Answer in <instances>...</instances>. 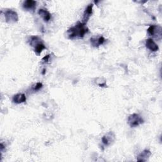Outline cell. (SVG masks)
Returning a JSON list of instances; mask_svg holds the SVG:
<instances>
[{
  "instance_id": "1",
  "label": "cell",
  "mask_w": 162,
  "mask_h": 162,
  "mask_svg": "<svg viewBox=\"0 0 162 162\" xmlns=\"http://www.w3.org/2000/svg\"><path fill=\"white\" fill-rule=\"evenodd\" d=\"M89 29L83 22H77V24L67 30V35L70 39H82L88 32Z\"/></svg>"
},
{
  "instance_id": "2",
  "label": "cell",
  "mask_w": 162,
  "mask_h": 162,
  "mask_svg": "<svg viewBox=\"0 0 162 162\" xmlns=\"http://www.w3.org/2000/svg\"><path fill=\"white\" fill-rule=\"evenodd\" d=\"M29 43L31 46L34 48V52L39 56L43 50L46 49V46L42 40L38 36H31L30 37Z\"/></svg>"
},
{
  "instance_id": "3",
  "label": "cell",
  "mask_w": 162,
  "mask_h": 162,
  "mask_svg": "<svg viewBox=\"0 0 162 162\" xmlns=\"http://www.w3.org/2000/svg\"><path fill=\"white\" fill-rule=\"evenodd\" d=\"M128 124L131 127H136L144 123L143 118L137 113H133L128 117Z\"/></svg>"
},
{
  "instance_id": "4",
  "label": "cell",
  "mask_w": 162,
  "mask_h": 162,
  "mask_svg": "<svg viewBox=\"0 0 162 162\" xmlns=\"http://www.w3.org/2000/svg\"><path fill=\"white\" fill-rule=\"evenodd\" d=\"M5 20L8 24H14L19 20V16L16 12L8 10L5 12Z\"/></svg>"
},
{
  "instance_id": "5",
  "label": "cell",
  "mask_w": 162,
  "mask_h": 162,
  "mask_svg": "<svg viewBox=\"0 0 162 162\" xmlns=\"http://www.w3.org/2000/svg\"><path fill=\"white\" fill-rule=\"evenodd\" d=\"M115 136L113 132H110L102 138V143L105 146H110L115 141Z\"/></svg>"
},
{
  "instance_id": "6",
  "label": "cell",
  "mask_w": 162,
  "mask_h": 162,
  "mask_svg": "<svg viewBox=\"0 0 162 162\" xmlns=\"http://www.w3.org/2000/svg\"><path fill=\"white\" fill-rule=\"evenodd\" d=\"M147 32L148 34L151 36H155L156 34L157 35H159V36H161V27L159 26H156L154 25H150L148 29Z\"/></svg>"
},
{
  "instance_id": "7",
  "label": "cell",
  "mask_w": 162,
  "mask_h": 162,
  "mask_svg": "<svg viewBox=\"0 0 162 162\" xmlns=\"http://www.w3.org/2000/svg\"><path fill=\"white\" fill-rule=\"evenodd\" d=\"M146 48L153 52H156L158 51V46L155 43V42L152 39H148L146 40Z\"/></svg>"
},
{
  "instance_id": "8",
  "label": "cell",
  "mask_w": 162,
  "mask_h": 162,
  "mask_svg": "<svg viewBox=\"0 0 162 162\" xmlns=\"http://www.w3.org/2000/svg\"><path fill=\"white\" fill-rule=\"evenodd\" d=\"M36 2L32 1V0H27L24 2L22 7L24 10L27 11H34L36 7Z\"/></svg>"
},
{
  "instance_id": "9",
  "label": "cell",
  "mask_w": 162,
  "mask_h": 162,
  "mask_svg": "<svg viewBox=\"0 0 162 162\" xmlns=\"http://www.w3.org/2000/svg\"><path fill=\"white\" fill-rule=\"evenodd\" d=\"M93 5L90 4L86 8L84 13V15H83V23L86 24L89 19L90 17L91 16V15L93 14Z\"/></svg>"
},
{
  "instance_id": "10",
  "label": "cell",
  "mask_w": 162,
  "mask_h": 162,
  "mask_svg": "<svg viewBox=\"0 0 162 162\" xmlns=\"http://www.w3.org/2000/svg\"><path fill=\"white\" fill-rule=\"evenodd\" d=\"M105 42V39L103 36H100L99 37H92L91 39V43L94 47L102 45Z\"/></svg>"
},
{
  "instance_id": "11",
  "label": "cell",
  "mask_w": 162,
  "mask_h": 162,
  "mask_svg": "<svg viewBox=\"0 0 162 162\" xmlns=\"http://www.w3.org/2000/svg\"><path fill=\"white\" fill-rule=\"evenodd\" d=\"M151 155V151L148 149H145L139 154V156H138L137 160L138 161H146L148 159V158Z\"/></svg>"
},
{
  "instance_id": "12",
  "label": "cell",
  "mask_w": 162,
  "mask_h": 162,
  "mask_svg": "<svg viewBox=\"0 0 162 162\" xmlns=\"http://www.w3.org/2000/svg\"><path fill=\"white\" fill-rule=\"evenodd\" d=\"M12 101L15 104H20L22 103H25L26 101L25 95L23 93L15 94L12 98Z\"/></svg>"
},
{
  "instance_id": "13",
  "label": "cell",
  "mask_w": 162,
  "mask_h": 162,
  "mask_svg": "<svg viewBox=\"0 0 162 162\" xmlns=\"http://www.w3.org/2000/svg\"><path fill=\"white\" fill-rule=\"evenodd\" d=\"M38 14L43 18L45 22H49L51 19V14L46 10L45 9H40L38 11Z\"/></svg>"
},
{
  "instance_id": "14",
  "label": "cell",
  "mask_w": 162,
  "mask_h": 162,
  "mask_svg": "<svg viewBox=\"0 0 162 162\" xmlns=\"http://www.w3.org/2000/svg\"><path fill=\"white\" fill-rule=\"evenodd\" d=\"M42 88H43V84L40 83H37L32 87V89L34 91H39V89H41Z\"/></svg>"
},
{
  "instance_id": "15",
  "label": "cell",
  "mask_w": 162,
  "mask_h": 162,
  "mask_svg": "<svg viewBox=\"0 0 162 162\" xmlns=\"http://www.w3.org/2000/svg\"><path fill=\"white\" fill-rule=\"evenodd\" d=\"M49 59H50V55H46L43 58V61H44L45 62H48L49 61Z\"/></svg>"
},
{
  "instance_id": "16",
  "label": "cell",
  "mask_w": 162,
  "mask_h": 162,
  "mask_svg": "<svg viewBox=\"0 0 162 162\" xmlns=\"http://www.w3.org/2000/svg\"><path fill=\"white\" fill-rule=\"evenodd\" d=\"M45 73V69H44V70H43V74L44 75Z\"/></svg>"
}]
</instances>
